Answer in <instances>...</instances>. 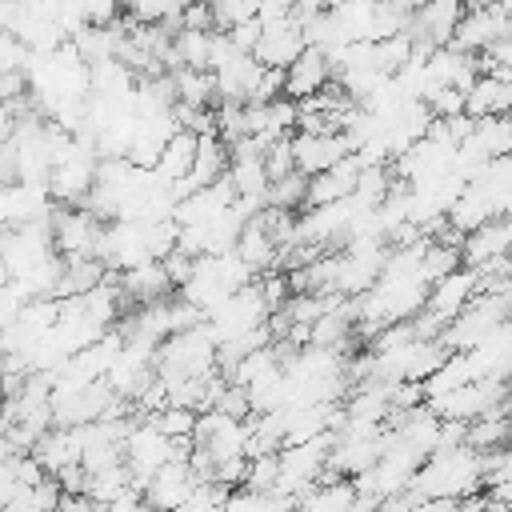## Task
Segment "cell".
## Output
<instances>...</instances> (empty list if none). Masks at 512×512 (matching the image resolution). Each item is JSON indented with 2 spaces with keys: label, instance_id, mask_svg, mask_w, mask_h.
<instances>
[{
  "label": "cell",
  "instance_id": "cell-1",
  "mask_svg": "<svg viewBox=\"0 0 512 512\" xmlns=\"http://www.w3.org/2000/svg\"><path fill=\"white\" fill-rule=\"evenodd\" d=\"M256 280V272L236 256V252H216V256H196V268L188 276V284L176 292L184 296L192 308H200L204 316L224 304L228 296H236L240 288H248Z\"/></svg>",
  "mask_w": 512,
  "mask_h": 512
},
{
  "label": "cell",
  "instance_id": "cell-2",
  "mask_svg": "<svg viewBox=\"0 0 512 512\" xmlns=\"http://www.w3.org/2000/svg\"><path fill=\"white\" fill-rule=\"evenodd\" d=\"M188 452H192V444H176V440L164 436L148 416H136L132 428H128V436H124V464H128L136 488H144V480H148L152 472H160L168 460L188 456Z\"/></svg>",
  "mask_w": 512,
  "mask_h": 512
},
{
  "label": "cell",
  "instance_id": "cell-3",
  "mask_svg": "<svg viewBox=\"0 0 512 512\" xmlns=\"http://www.w3.org/2000/svg\"><path fill=\"white\" fill-rule=\"evenodd\" d=\"M48 228L60 260H96L104 236V220L96 212H88L84 204H56Z\"/></svg>",
  "mask_w": 512,
  "mask_h": 512
},
{
  "label": "cell",
  "instance_id": "cell-4",
  "mask_svg": "<svg viewBox=\"0 0 512 512\" xmlns=\"http://www.w3.org/2000/svg\"><path fill=\"white\" fill-rule=\"evenodd\" d=\"M192 452H200V456L212 464V472H216V464H224V460L248 456V420L228 416V412H216V408L200 412L196 432H192Z\"/></svg>",
  "mask_w": 512,
  "mask_h": 512
},
{
  "label": "cell",
  "instance_id": "cell-5",
  "mask_svg": "<svg viewBox=\"0 0 512 512\" xmlns=\"http://www.w3.org/2000/svg\"><path fill=\"white\" fill-rule=\"evenodd\" d=\"M196 488H200V480H196L188 456H176V460H168L160 472H152V476L144 480L140 496H144L156 512H180V508L192 500Z\"/></svg>",
  "mask_w": 512,
  "mask_h": 512
},
{
  "label": "cell",
  "instance_id": "cell-6",
  "mask_svg": "<svg viewBox=\"0 0 512 512\" xmlns=\"http://www.w3.org/2000/svg\"><path fill=\"white\" fill-rule=\"evenodd\" d=\"M464 0H424L416 12H412V24H408V36L416 48H440V44H452L460 20H464Z\"/></svg>",
  "mask_w": 512,
  "mask_h": 512
},
{
  "label": "cell",
  "instance_id": "cell-7",
  "mask_svg": "<svg viewBox=\"0 0 512 512\" xmlns=\"http://www.w3.org/2000/svg\"><path fill=\"white\" fill-rule=\"evenodd\" d=\"M508 36H512L508 12H504L500 4H488V8H468V12H464V20H460L452 44L464 48V52H472V56H484V52H492V48H496L500 40H508Z\"/></svg>",
  "mask_w": 512,
  "mask_h": 512
},
{
  "label": "cell",
  "instance_id": "cell-8",
  "mask_svg": "<svg viewBox=\"0 0 512 512\" xmlns=\"http://www.w3.org/2000/svg\"><path fill=\"white\" fill-rule=\"evenodd\" d=\"M292 156H296V172L312 180L336 168L340 160H348L352 144L344 140V132H292Z\"/></svg>",
  "mask_w": 512,
  "mask_h": 512
},
{
  "label": "cell",
  "instance_id": "cell-9",
  "mask_svg": "<svg viewBox=\"0 0 512 512\" xmlns=\"http://www.w3.org/2000/svg\"><path fill=\"white\" fill-rule=\"evenodd\" d=\"M476 76H480V56H472V52H464L456 44H440V48L428 52V84H432V92H440V88L468 92L476 84Z\"/></svg>",
  "mask_w": 512,
  "mask_h": 512
},
{
  "label": "cell",
  "instance_id": "cell-10",
  "mask_svg": "<svg viewBox=\"0 0 512 512\" xmlns=\"http://www.w3.org/2000/svg\"><path fill=\"white\" fill-rule=\"evenodd\" d=\"M308 48L304 40V28H300V16H288V20H276V24H260V44H256V60L264 68H288L300 52Z\"/></svg>",
  "mask_w": 512,
  "mask_h": 512
},
{
  "label": "cell",
  "instance_id": "cell-11",
  "mask_svg": "<svg viewBox=\"0 0 512 512\" xmlns=\"http://www.w3.org/2000/svg\"><path fill=\"white\" fill-rule=\"evenodd\" d=\"M336 84V72H332V60L320 52V48H304L288 68H284V96L288 100H308V96H320L324 88Z\"/></svg>",
  "mask_w": 512,
  "mask_h": 512
},
{
  "label": "cell",
  "instance_id": "cell-12",
  "mask_svg": "<svg viewBox=\"0 0 512 512\" xmlns=\"http://www.w3.org/2000/svg\"><path fill=\"white\" fill-rule=\"evenodd\" d=\"M464 108H468L472 120L512 116V80L504 72H480L476 84L464 92Z\"/></svg>",
  "mask_w": 512,
  "mask_h": 512
},
{
  "label": "cell",
  "instance_id": "cell-13",
  "mask_svg": "<svg viewBox=\"0 0 512 512\" xmlns=\"http://www.w3.org/2000/svg\"><path fill=\"white\" fill-rule=\"evenodd\" d=\"M32 456H36V464H40L48 476H56V480H60L64 472L80 468V436H76V428H48V432L36 440Z\"/></svg>",
  "mask_w": 512,
  "mask_h": 512
},
{
  "label": "cell",
  "instance_id": "cell-14",
  "mask_svg": "<svg viewBox=\"0 0 512 512\" xmlns=\"http://www.w3.org/2000/svg\"><path fill=\"white\" fill-rule=\"evenodd\" d=\"M356 176H360V160H356V156H348V160H340L336 168L312 176V180H308V204H304V208H324V204L348 200V196L356 192Z\"/></svg>",
  "mask_w": 512,
  "mask_h": 512
},
{
  "label": "cell",
  "instance_id": "cell-15",
  "mask_svg": "<svg viewBox=\"0 0 512 512\" xmlns=\"http://www.w3.org/2000/svg\"><path fill=\"white\" fill-rule=\"evenodd\" d=\"M256 276H264V272H280V244L268 236V228L252 216L248 224H244V232H240V240H236V248H232Z\"/></svg>",
  "mask_w": 512,
  "mask_h": 512
},
{
  "label": "cell",
  "instance_id": "cell-16",
  "mask_svg": "<svg viewBox=\"0 0 512 512\" xmlns=\"http://www.w3.org/2000/svg\"><path fill=\"white\" fill-rule=\"evenodd\" d=\"M228 176V144L212 132V136H196V160H192V176L184 184V196L192 188H208L216 180Z\"/></svg>",
  "mask_w": 512,
  "mask_h": 512
},
{
  "label": "cell",
  "instance_id": "cell-17",
  "mask_svg": "<svg viewBox=\"0 0 512 512\" xmlns=\"http://www.w3.org/2000/svg\"><path fill=\"white\" fill-rule=\"evenodd\" d=\"M192 160H196V136L180 128V132L164 144V152H160V160H156L152 172H156L160 180L176 184V192L184 196V184H188V176H192Z\"/></svg>",
  "mask_w": 512,
  "mask_h": 512
},
{
  "label": "cell",
  "instance_id": "cell-18",
  "mask_svg": "<svg viewBox=\"0 0 512 512\" xmlns=\"http://www.w3.org/2000/svg\"><path fill=\"white\" fill-rule=\"evenodd\" d=\"M172 84H176V104H188V108H216L220 104L216 80L204 68H176Z\"/></svg>",
  "mask_w": 512,
  "mask_h": 512
},
{
  "label": "cell",
  "instance_id": "cell-19",
  "mask_svg": "<svg viewBox=\"0 0 512 512\" xmlns=\"http://www.w3.org/2000/svg\"><path fill=\"white\" fill-rule=\"evenodd\" d=\"M212 40L216 32H192V28H176L172 32V52H176V68H204L212 64Z\"/></svg>",
  "mask_w": 512,
  "mask_h": 512
},
{
  "label": "cell",
  "instance_id": "cell-20",
  "mask_svg": "<svg viewBox=\"0 0 512 512\" xmlns=\"http://www.w3.org/2000/svg\"><path fill=\"white\" fill-rule=\"evenodd\" d=\"M472 140H476L492 160L512 156V116H484V120H476Z\"/></svg>",
  "mask_w": 512,
  "mask_h": 512
},
{
  "label": "cell",
  "instance_id": "cell-21",
  "mask_svg": "<svg viewBox=\"0 0 512 512\" xmlns=\"http://www.w3.org/2000/svg\"><path fill=\"white\" fill-rule=\"evenodd\" d=\"M212 16H216V32H228L236 24L256 20V0H212Z\"/></svg>",
  "mask_w": 512,
  "mask_h": 512
},
{
  "label": "cell",
  "instance_id": "cell-22",
  "mask_svg": "<svg viewBox=\"0 0 512 512\" xmlns=\"http://www.w3.org/2000/svg\"><path fill=\"white\" fill-rule=\"evenodd\" d=\"M264 168H268V180H280L288 172H296V156H292V136L284 140H272L264 148Z\"/></svg>",
  "mask_w": 512,
  "mask_h": 512
},
{
  "label": "cell",
  "instance_id": "cell-23",
  "mask_svg": "<svg viewBox=\"0 0 512 512\" xmlns=\"http://www.w3.org/2000/svg\"><path fill=\"white\" fill-rule=\"evenodd\" d=\"M28 300H32V296L24 292V284H16V280L0 284V328L16 324V316L24 312V304H28Z\"/></svg>",
  "mask_w": 512,
  "mask_h": 512
},
{
  "label": "cell",
  "instance_id": "cell-24",
  "mask_svg": "<svg viewBox=\"0 0 512 512\" xmlns=\"http://www.w3.org/2000/svg\"><path fill=\"white\" fill-rule=\"evenodd\" d=\"M228 40L240 48V52H256V44H260V20H248V24H236V28H228Z\"/></svg>",
  "mask_w": 512,
  "mask_h": 512
},
{
  "label": "cell",
  "instance_id": "cell-25",
  "mask_svg": "<svg viewBox=\"0 0 512 512\" xmlns=\"http://www.w3.org/2000/svg\"><path fill=\"white\" fill-rule=\"evenodd\" d=\"M100 512H156L140 492H128V496H120V500H112V504H104Z\"/></svg>",
  "mask_w": 512,
  "mask_h": 512
},
{
  "label": "cell",
  "instance_id": "cell-26",
  "mask_svg": "<svg viewBox=\"0 0 512 512\" xmlns=\"http://www.w3.org/2000/svg\"><path fill=\"white\" fill-rule=\"evenodd\" d=\"M340 0H296V16H316V12H332Z\"/></svg>",
  "mask_w": 512,
  "mask_h": 512
},
{
  "label": "cell",
  "instance_id": "cell-27",
  "mask_svg": "<svg viewBox=\"0 0 512 512\" xmlns=\"http://www.w3.org/2000/svg\"><path fill=\"white\" fill-rule=\"evenodd\" d=\"M488 4H500V0H464V8H488Z\"/></svg>",
  "mask_w": 512,
  "mask_h": 512
},
{
  "label": "cell",
  "instance_id": "cell-28",
  "mask_svg": "<svg viewBox=\"0 0 512 512\" xmlns=\"http://www.w3.org/2000/svg\"><path fill=\"white\" fill-rule=\"evenodd\" d=\"M0 432H4V388H0Z\"/></svg>",
  "mask_w": 512,
  "mask_h": 512
},
{
  "label": "cell",
  "instance_id": "cell-29",
  "mask_svg": "<svg viewBox=\"0 0 512 512\" xmlns=\"http://www.w3.org/2000/svg\"><path fill=\"white\" fill-rule=\"evenodd\" d=\"M500 8L508 12V20H512V0H500Z\"/></svg>",
  "mask_w": 512,
  "mask_h": 512
},
{
  "label": "cell",
  "instance_id": "cell-30",
  "mask_svg": "<svg viewBox=\"0 0 512 512\" xmlns=\"http://www.w3.org/2000/svg\"><path fill=\"white\" fill-rule=\"evenodd\" d=\"M376 4H392V0H376Z\"/></svg>",
  "mask_w": 512,
  "mask_h": 512
}]
</instances>
